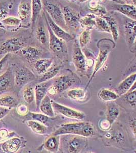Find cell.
Listing matches in <instances>:
<instances>
[{
    "mask_svg": "<svg viewBox=\"0 0 136 153\" xmlns=\"http://www.w3.org/2000/svg\"><path fill=\"white\" fill-rule=\"evenodd\" d=\"M26 124L28 127L36 134L43 135L47 132V127L40 122L31 120L27 121Z\"/></svg>",
    "mask_w": 136,
    "mask_h": 153,
    "instance_id": "29",
    "label": "cell"
},
{
    "mask_svg": "<svg viewBox=\"0 0 136 153\" xmlns=\"http://www.w3.org/2000/svg\"><path fill=\"white\" fill-rule=\"evenodd\" d=\"M44 15L46 22H47L48 24L49 25L51 29L52 30L53 32L56 36L66 42H69L73 39V37L70 33L66 31L65 30L58 26V24H56L51 18L48 12L45 10L44 12Z\"/></svg>",
    "mask_w": 136,
    "mask_h": 153,
    "instance_id": "11",
    "label": "cell"
},
{
    "mask_svg": "<svg viewBox=\"0 0 136 153\" xmlns=\"http://www.w3.org/2000/svg\"><path fill=\"white\" fill-rule=\"evenodd\" d=\"M68 97L75 101H83L86 97L85 90L80 88L70 89L68 91Z\"/></svg>",
    "mask_w": 136,
    "mask_h": 153,
    "instance_id": "35",
    "label": "cell"
},
{
    "mask_svg": "<svg viewBox=\"0 0 136 153\" xmlns=\"http://www.w3.org/2000/svg\"><path fill=\"white\" fill-rule=\"evenodd\" d=\"M69 1H70V2H74L75 1V0H68Z\"/></svg>",
    "mask_w": 136,
    "mask_h": 153,
    "instance_id": "56",
    "label": "cell"
},
{
    "mask_svg": "<svg viewBox=\"0 0 136 153\" xmlns=\"http://www.w3.org/2000/svg\"><path fill=\"white\" fill-rule=\"evenodd\" d=\"M59 146V136L52 135L46 140L44 148L47 151L51 153L58 152Z\"/></svg>",
    "mask_w": 136,
    "mask_h": 153,
    "instance_id": "23",
    "label": "cell"
},
{
    "mask_svg": "<svg viewBox=\"0 0 136 153\" xmlns=\"http://www.w3.org/2000/svg\"><path fill=\"white\" fill-rule=\"evenodd\" d=\"M16 111L19 114L22 116H24L28 114L29 113V108L26 105L21 103L16 106Z\"/></svg>",
    "mask_w": 136,
    "mask_h": 153,
    "instance_id": "42",
    "label": "cell"
},
{
    "mask_svg": "<svg viewBox=\"0 0 136 153\" xmlns=\"http://www.w3.org/2000/svg\"><path fill=\"white\" fill-rule=\"evenodd\" d=\"M35 33L37 39L40 44L44 45H47L48 38L46 33L45 27H44L42 22H39V25L37 26Z\"/></svg>",
    "mask_w": 136,
    "mask_h": 153,
    "instance_id": "32",
    "label": "cell"
},
{
    "mask_svg": "<svg viewBox=\"0 0 136 153\" xmlns=\"http://www.w3.org/2000/svg\"><path fill=\"white\" fill-rule=\"evenodd\" d=\"M22 144L19 138H11L6 140L1 144L2 151L6 153H14L19 151Z\"/></svg>",
    "mask_w": 136,
    "mask_h": 153,
    "instance_id": "19",
    "label": "cell"
},
{
    "mask_svg": "<svg viewBox=\"0 0 136 153\" xmlns=\"http://www.w3.org/2000/svg\"><path fill=\"white\" fill-rule=\"evenodd\" d=\"M111 1H113L114 2H118L120 4H124V2H122V1H121V0H111Z\"/></svg>",
    "mask_w": 136,
    "mask_h": 153,
    "instance_id": "51",
    "label": "cell"
},
{
    "mask_svg": "<svg viewBox=\"0 0 136 153\" xmlns=\"http://www.w3.org/2000/svg\"><path fill=\"white\" fill-rule=\"evenodd\" d=\"M84 124V122L63 124L53 133L52 135L56 136L63 135L81 136Z\"/></svg>",
    "mask_w": 136,
    "mask_h": 153,
    "instance_id": "9",
    "label": "cell"
},
{
    "mask_svg": "<svg viewBox=\"0 0 136 153\" xmlns=\"http://www.w3.org/2000/svg\"><path fill=\"white\" fill-rule=\"evenodd\" d=\"M9 56H10V54H6L5 56L0 60V73H1L3 71V70L7 65Z\"/></svg>",
    "mask_w": 136,
    "mask_h": 153,
    "instance_id": "44",
    "label": "cell"
},
{
    "mask_svg": "<svg viewBox=\"0 0 136 153\" xmlns=\"http://www.w3.org/2000/svg\"><path fill=\"white\" fill-rule=\"evenodd\" d=\"M136 89V81H135V83L134 84V85H133V86L132 87V88H131V89L129 90V91H134V90H135V89Z\"/></svg>",
    "mask_w": 136,
    "mask_h": 153,
    "instance_id": "50",
    "label": "cell"
},
{
    "mask_svg": "<svg viewBox=\"0 0 136 153\" xmlns=\"http://www.w3.org/2000/svg\"><path fill=\"white\" fill-rule=\"evenodd\" d=\"M96 16L93 13H89L82 18H80L79 23L81 27L84 29H92L96 25Z\"/></svg>",
    "mask_w": 136,
    "mask_h": 153,
    "instance_id": "28",
    "label": "cell"
},
{
    "mask_svg": "<svg viewBox=\"0 0 136 153\" xmlns=\"http://www.w3.org/2000/svg\"><path fill=\"white\" fill-rule=\"evenodd\" d=\"M10 111V108L0 106V120L7 115Z\"/></svg>",
    "mask_w": 136,
    "mask_h": 153,
    "instance_id": "46",
    "label": "cell"
},
{
    "mask_svg": "<svg viewBox=\"0 0 136 153\" xmlns=\"http://www.w3.org/2000/svg\"><path fill=\"white\" fill-rule=\"evenodd\" d=\"M133 69H134V70H135L136 69V62L135 63V64L133 66Z\"/></svg>",
    "mask_w": 136,
    "mask_h": 153,
    "instance_id": "54",
    "label": "cell"
},
{
    "mask_svg": "<svg viewBox=\"0 0 136 153\" xmlns=\"http://www.w3.org/2000/svg\"><path fill=\"white\" fill-rule=\"evenodd\" d=\"M19 104L18 98L13 94H4L0 97V106L11 109L15 108Z\"/></svg>",
    "mask_w": 136,
    "mask_h": 153,
    "instance_id": "24",
    "label": "cell"
},
{
    "mask_svg": "<svg viewBox=\"0 0 136 153\" xmlns=\"http://www.w3.org/2000/svg\"><path fill=\"white\" fill-rule=\"evenodd\" d=\"M62 10L67 27L72 29L78 28L80 26V19L78 13L69 6L64 7Z\"/></svg>",
    "mask_w": 136,
    "mask_h": 153,
    "instance_id": "12",
    "label": "cell"
},
{
    "mask_svg": "<svg viewBox=\"0 0 136 153\" xmlns=\"http://www.w3.org/2000/svg\"><path fill=\"white\" fill-rule=\"evenodd\" d=\"M95 22H96L95 27L98 31L111 33L110 27L108 25V23L103 17L96 16Z\"/></svg>",
    "mask_w": 136,
    "mask_h": 153,
    "instance_id": "36",
    "label": "cell"
},
{
    "mask_svg": "<svg viewBox=\"0 0 136 153\" xmlns=\"http://www.w3.org/2000/svg\"><path fill=\"white\" fill-rule=\"evenodd\" d=\"M34 88L32 86H27L23 91V98L26 103L28 104L34 101Z\"/></svg>",
    "mask_w": 136,
    "mask_h": 153,
    "instance_id": "38",
    "label": "cell"
},
{
    "mask_svg": "<svg viewBox=\"0 0 136 153\" xmlns=\"http://www.w3.org/2000/svg\"><path fill=\"white\" fill-rule=\"evenodd\" d=\"M112 126L107 119L105 120H102L100 123V127L103 131H108L111 128Z\"/></svg>",
    "mask_w": 136,
    "mask_h": 153,
    "instance_id": "45",
    "label": "cell"
},
{
    "mask_svg": "<svg viewBox=\"0 0 136 153\" xmlns=\"http://www.w3.org/2000/svg\"><path fill=\"white\" fill-rule=\"evenodd\" d=\"M61 68V65H55L54 66L50 67L44 74L42 75L41 78L39 80V82H46L53 78L58 75Z\"/></svg>",
    "mask_w": 136,
    "mask_h": 153,
    "instance_id": "33",
    "label": "cell"
},
{
    "mask_svg": "<svg viewBox=\"0 0 136 153\" xmlns=\"http://www.w3.org/2000/svg\"><path fill=\"white\" fill-rule=\"evenodd\" d=\"M87 137L74 135L68 141V151L70 153H80L87 147Z\"/></svg>",
    "mask_w": 136,
    "mask_h": 153,
    "instance_id": "13",
    "label": "cell"
},
{
    "mask_svg": "<svg viewBox=\"0 0 136 153\" xmlns=\"http://www.w3.org/2000/svg\"><path fill=\"white\" fill-rule=\"evenodd\" d=\"M1 30H2L0 29V31H1Z\"/></svg>",
    "mask_w": 136,
    "mask_h": 153,
    "instance_id": "58",
    "label": "cell"
},
{
    "mask_svg": "<svg viewBox=\"0 0 136 153\" xmlns=\"http://www.w3.org/2000/svg\"><path fill=\"white\" fill-rule=\"evenodd\" d=\"M13 3L11 0H0V21L7 18Z\"/></svg>",
    "mask_w": 136,
    "mask_h": 153,
    "instance_id": "34",
    "label": "cell"
},
{
    "mask_svg": "<svg viewBox=\"0 0 136 153\" xmlns=\"http://www.w3.org/2000/svg\"><path fill=\"white\" fill-rule=\"evenodd\" d=\"M98 96L100 99L105 102L115 101L119 97L116 92L105 88L101 89L98 92Z\"/></svg>",
    "mask_w": 136,
    "mask_h": 153,
    "instance_id": "27",
    "label": "cell"
},
{
    "mask_svg": "<svg viewBox=\"0 0 136 153\" xmlns=\"http://www.w3.org/2000/svg\"><path fill=\"white\" fill-rule=\"evenodd\" d=\"M46 23L49 34V48L60 59L65 58L67 56V47L66 42L56 36L51 29L49 25L47 22Z\"/></svg>",
    "mask_w": 136,
    "mask_h": 153,
    "instance_id": "1",
    "label": "cell"
},
{
    "mask_svg": "<svg viewBox=\"0 0 136 153\" xmlns=\"http://www.w3.org/2000/svg\"><path fill=\"white\" fill-rule=\"evenodd\" d=\"M10 134L8 133V131L5 129H0V136H2L3 137L6 138L8 139V136Z\"/></svg>",
    "mask_w": 136,
    "mask_h": 153,
    "instance_id": "48",
    "label": "cell"
},
{
    "mask_svg": "<svg viewBox=\"0 0 136 153\" xmlns=\"http://www.w3.org/2000/svg\"><path fill=\"white\" fill-rule=\"evenodd\" d=\"M120 114V109L118 106L112 102H108L107 104V120L113 125L117 120Z\"/></svg>",
    "mask_w": 136,
    "mask_h": 153,
    "instance_id": "20",
    "label": "cell"
},
{
    "mask_svg": "<svg viewBox=\"0 0 136 153\" xmlns=\"http://www.w3.org/2000/svg\"><path fill=\"white\" fill-rule=\"evenodd\" d=\"M91 11L94 14H98L99 16L103 17L104 16L107 15L108 12L107 9L105 8V7L102 6L98 5L97 7H95L94 9H92Z\"/></svg>",
    "mask_w": 136,
    "mask_h": 153,
    "instance_id": "43",
    "label": "cell"
},
{
    "mask_svg": "<svg viewBox=\"0 0 136 153\" xmlns=\"http://www.w3.org/2000/svg\"><path fill=\"white\" fill-rule=\"evenodd\" d=\"M103 18L108 23V25L110 27L111 34H112L114 41L116 42L119 36L118 25L117 20L115 18L111 16L106 15L103 16Z\"/></svg>",
    "mask_w": 136,
    "mask_h": 153,
    "instance_id": "25",
    "label": "cell"
},
{
    "mask_svg": "<svg viewBox=\"0 0 136 153\" xmlns=\"http://www.w3.org/2000/svg\"><path fill=\"white\" fill-rule=\"evenodd\" d=\"M131 128L135 137L136 138V118L133 119L131 122Z\"/></svg>",
    "mask_w": 136,
    "mask_h": 153,
    "instance_id": "47",
    "label": "cell"
},
{
    "mask_svg": "<svg viewBox=\"0 0 136 153\" xmlns=\"http://www.w3.org/2000/svg\"><path fill=\"white\" fill-rule=\"evenodd\" d=\"M51 102L54 111L55 110L58 113L68 118L82 120L85 117V114L83 112L69 108L67 106L56 103L54 101H51Z\"/></svg>",
    "mask_w": 136,
    "mask_h": 153,
    "instance_id": "10",
    "label": "cell"
},
{
    "mask_svg": "<svg viewBox=\"0 0 136 153\" xmlns=\"http://www.w3.org/2000/svg\"><path fill=\"white\" fill-rule=\"evenodd\" d=\"M42 9V3L41 0H32V16L31 27L32 29L35 27V24L40 16V12Z\"/></svg>",
    "mask_w": 136,
    "mask_h": 153,
    "instance_id": "26",
    "label": "cell"
},
{
    "mask_svg": "<svg viewBox=\"0 0 136 153\" xmlns=\"http://www.w3.org/2000/svg\"><path fill=\"white\" fill-rule=\"evenodd\" d=\"M126 42L131 48L136 37V20L127 19L124 23Z\"/></svg>",
    "mask_w": 136,
    "mask_h": 153,
    "instance_id": "14",
    "label": "cell"
},
{
    "mask_svg": "<svg viewBox=\"0 0 136 153\" xmlns=\"http://www.w3.org/2000/svg\"><path fill=\"white\" fill-rule=\"evenodd\" d=\"M91 30L86 29L80 34L79 38V44L81 48L85 47L91 40Z\"/></svg>",
    "mask_w": 136,
    "mask_h": 153,
    "instance_id": "37",
    "label": "cell"
},
{
    "mask_svg": "<svg viewBox=\"0 0 136 153\" xmlns=\"http://www.w3.org/2000/svg\"><path fill=\"white\" fill-rule=\"evenodd\" d=\"M24 44L19 38L16 37L7 39L0 45V55H6L21 51Z\"/></svg>",
    "mask_w": 136,
    "mask_h": 153,
    "instance_id": "8",
    "label": "cell"
},
{
    "mask_svg": "<svg viewBox=\"0 0 136 153\" xmlns=\"http://www.w3.org/2000/svg\"><path fill=\"white\" fill-rule=\"evenodd\" d=\"M98 43L99 44V52L96 59V64L95 65L94 69L93 70L92 74L91 75L88 83L87 84L86 89L88 87L89 84L91 83V82L94 78L98 71H99L103 66V65H105V62L107 61L108 55L110 54V52L112 49V47H111L110 44H107L105 42H103L101 40Z\"/></svg>",
    "mask_w": 136,
    "mask_h": 153,
    "instance_id": "2",
    "label": "cell"
},
{
    "mask_svg": "<svg viewBox=\"0 0 136 153\" xmlns=\"http://www.w3.org/2000/svg\"><path fill=\"white\" fill-rule=\"evenodd\" d=\"M18 14L22 22V26L29 27L31 25L32 0H21L18 7Z\"/></svg>",
    "mask_w": 136,
    "mask_h": 153,
    "instance_id": "5",
    "label": "cell"
},
{
    "mask_svg": "<svg viewBox=\"0 0 136 153\" xmlns=\"http://www.w3.org/2000/svg\"><path fill=\"white\" fill-rule=\"evenodd\" d=\"M39 109L42 113L49 117H54L55 116L52 102L50 97L47 94L45 97L41 102Z\"/></svg>",
    "mask_w": 136,
    "mask_h": 153,
    "instance_id": "21",
    "label": "cell"
},
{
    "mask_svg": "<svg viewBox=\"0 0 136 153\" xmlns=\"http://www.w3.org/2000/svg\"><path fill=\"white\" fill-rule=\"evenodd\" d=\"M72 60L76 71L80 73L84 74L87 71V65L86 57L82 52L79 42L75 40L73 46Z\"/></svg>",
    "mask_w": 136,
    "mask_h": 153,
    "instance_id": "4",
    "label": "cell"
},
{
    "mask_svg": "<svg viewBox=\"0 0 136 153\" xmlns=\"http://www.w3.org/2000/svg\"><path fill=\"white\" fill-rule=\"evenodd\" d=\"M0 24H1V26L3 27V28L7 27L8 29L12 28L14 30L13 28H15L18 29L22 26V22L19 19L14 18L13 16H9L0 21Z\"/></svg>",
    "mask_w": 136,
    "mask_h": 153,
    "instance_id": "31",
    "label": "cell"
},
{
    "mask_svg": "<svg viewBox=\"0 0 136 153\" xmlns=\"http://www.w3.org/2000/svg\"><path fill=\"white\" fill-rule=\"evenodd\" d=\"M123 99L131 106H136V89L122 96Z\"/></svg>",
    "mask_w": 136,
    "mask_h": 153,
    "instance_id": "40",
    "label": "cell"
},
{
    "mask_svg": "<svg viewBox=\"0 0 136 153\" xmlns=\"http://www.w3.org/2000/svg\"><path fill=\"white\" fill-rule=\"evenodd\" d=\"M78 1L80 2H84L87 1V0H78Z\"/></svg>",
    "mask_w": 136,
    "mask_h": 153,
    "instance_id": "55",
    "label": "cell"
},
{
    "mask_svg": "<svg viewBox=\"0 0 136 153\" xmlns=\"http://www.w3.org/2000/svg\"><path fill=\"white\" fill-rule=\"evenodd\" d=\"M28 114L29 115L30 117L32 120L40 122L42 124H45L46 123L49 119V117L44 114H40L29 112Z\"/></svg>",
    "mask_w": 136,
    "mask_h": 153,
    "instance_id": "41",
    "label": "cell"
},
{
    "mask_svg": "<svg viewBox=\"0 0 136 153\" xmlns=\"http://www.w3.org/2000/svg\"><path fill=\"white\" fill-rule=\"evenodd\" d=\"M78 81V78L73 75H61L54 79L52 85L58 94L67 90L74 84L77 83Z\"/></svg>",
    "mask_w": 136,
    "mask_h": 153,
    "instance_id": "7",
    "label": "cell"
},
{
    "mask_svg": "<svg viewBox=\"0 0 136 153\" xmlns=\"http://www.w3.org/2000/svg\"><path fill=\"white\" fill-rule=\"evenodd\" d=\"M14 82V75L10 68L0 76V95L11 88Z\"/></svg>",
    "mask_w": 136,
    "mask_h": 153,
    "instance_id": "17",
    "label": "cell"
},
{
    "mask_svg": "<svg viewBox=\"0 0 136 153\" xmlns=\"http://www.w3.org/2000/svg\"><path fill=\"white\" fill-rule=\"evenodd\" d=\"M131 52L132 53L136 52V37L135 39L133 45L131 48Z\"/></svg>",
    "mask_w": 136,
    "mask_h": 153,
    "instance_id": "49",
    "label": "cell"
},
{
    "mask_svg": "<svg viewBox=\"0 0 136 153\" xmlns=\"http://www.w3.org/2000/svg\"><path fill=\"white\" fill-rule=\"evenodd\" d=\"M135 153H136V150H135Z\"/></svg>",
    "mask_w": 136,
    "mask_h": 153,
    "instance_id": "57",
    "label": "cell"
},
{
    "mask_svg": "<svg viewBox=\"0 0 136 153\" xmlns=\"http://www.w3.org/2000/svg\"><path fill=\"white\" fill-rule=\"evenodd\" d=\"M136 80V72L127 76L119 84L116 88V92L122 96L129 91Z\"/></svg>",
    "mask_w": 136,
    "mask_h": 153,
    "instance_id": "18",
    "label": "cell"
},
{
    "mask_svg": "<svg viewBox=\"0 0 136 153\" xmlns=\"http://www.w3.org/2000/svg\"><path fill=\"white\" fill-rule=\"evenodd\" d=\"M35 79V75L26 66H18L14 69V83L18 87L23 86Z\"/></svg>",
    "mask_w": 136,
    "mask_h": 153,
    "instance_id": "3",
    "label": "cell"
},
{
    "mask_svg": "<svg viewBox=\"0 0 136 153\" xmlns=\"http://www.w3.org/2000/svg\"><path fill=\"white\" fill-rule=\"evenodd\" d=\"M112 8L129 19L136 20V7L133 4H116L112 6Z\"/></svg>",
    "mask_w": 136,
    "mask_h": 153,
    "instance_id": "16",
    "label": "cell"
},
{
    "mask_svg": "<svg viewBox=\"0 0 136 153\" xmlns=\"http://www.w3.org/2000/svg\"><path fill=\"white\" fill-rule=\"evenodd\" d=\"M45 10L48 12L51 18L56 24L65 29L68 28L65 23L63 10L56 4L46 2L44 3Z\"/></svg>",
    "mask_w": 136,
    "mask_h": 153,
    "instance_id": "6",
    "label": "cell"
},
{
    "mask_svg": "<svg viewBox=\"0 0 136 153\" xmlns=\"http://www.w3.org/2000/svg\"><path fill=\"white\" fill-rule=\"evenodd\" d=\"M132 3L136 7V0H132Z\"/></svg>",
    "mask_w": 136,
    "mask_h": 153,
    "instance_id": "53",
    "label": "cell"
},
{
    "mask_svg": "<svg viewBox=\"0 0 136 153\" xmlns=\"http://www.w3.org/2000/svg\"><path fill=\"white\" fill-rule=\"evenodd\" d=\"M22 54L29 59H38L41 56V52L37 48L28 46L23 48L21 50Z\"/></svg>",
    "mask_w": 136,
    "mask_h": 153,
    "instance_id": "30",
    "label": "cell"
},
{
    "mask_svg": "<svg viewBox=\"0 0 136 153\" xmlns=\"http://www.w3.org/2000/svg\"><path fill=\"white\" fill-rule=\"evenodd\" d=\"M52 63V59L39 58L37 59L34 65V66L37 73L40 75H43L50 68Z\"/></svg>",
    "mask_w": 136,
    "mask_h": 153,
    "instance_id": "22",
    "label": "cell"
},
{
    "mask_svg": "<svg viewBox=\"0 0 136 153\" xmlns=\"http://www.w3.org/2000/svg\"><path fill=\"white\" fill-rule=\"evenodd\" d=\"M126 2H127V4H133L132 0H124Z\"/></svg>",
    "mask_w": 136,
    "mask_h": 153,
    "instance_id": "52",
    "label": "cell"
},
{
    "mask_svg": "<svg viewBox=\"0 0 136 153\" xmlns=\"http://www.w3.org/2000/svg\"><path fill=\"white\" fill-rule=\"evenodd\" d=\"M50 80L46 82H40L34 87L35 101L37 109H39L40 103L45 97L47 95L49 87L52 83Z\"/></svg>",
    "mask_w": 136,
    "mask_h": 153,
    "instance_id": "15",
    "label": "cell"
},
{
    "mask_svg": "<svg viewBox=\"0 0 136 153\" xmlns=\"http://www.w3.org/2000/svg\"><path fill=\"white\" fill-rule=\"evenodd\" d=\"M95 133V132L93 126L89 122H84V124L82 127L81 136L85 137H89L93 136Z\"/></svg>",
    "mask_w": 136,
    "mask_h": 153,
    "instance_id": "39",
    "label": "cell"
}]
</instances>
